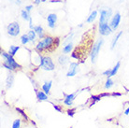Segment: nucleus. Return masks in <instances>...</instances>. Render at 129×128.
<instances>
[{
    "label": "nucleus",
    "instance_id": "nucleus-1",
    "mask_svg": "<svg viewBox=\"0 0 129 128\" xmlns=\"http://www.w3.org/2000/svg\"><path fill=\"white\" fill-rule=\"evenodd\" d=\"M59 44V39L52 38L51 36H45L42 39H39L36 44V51L39 53H42L45 51H52Z\"/></svg>",
    "mask_w": 129,
    "mask_h": 128
},
{
    "label": "nucleus",
    "instance_id": "nucleus-2",
    "mask_svg": "<svg viewBox=\"0 0 129 128\" xmlns=\"http://www.w3.org/2000/svg\"><path fill=\"white\" fill-rule=\"evenodd\" d=\"M0 52H1V56L3 58L2 67H4L6 69L10 71H14L21 67V66L15 61V59L13 58L12 55H10L9 52H6L4 51H1Z\"/></svg>",
    "mask_w": 129,
    "mask_h": 128
},
{
    "label": "nucleus",
    "instance_id": "nucleus-3",
    "mask_svg": "<svg viewBox=\"0 0 129 128\" xmlns=\"http://www.w3.org/2000/svg\"><path fill=\"white\" fill-rule=\"evenodd\" d=\"M39 67L45 71H52L55 69V65L52 62V59L50 56L42 55Z\"/></svg>",
    "mask_w": 129,
    "mask_h": 128
},
{
    "label": "nucleus",
    "instance_id": "nucleus-4",
    "mask_svg": "<svg viewBox=\"0 0 129 128\" xmlns=\"http://www.w3.org/2000/svg\"><path fill=\"white\" fill-rule=\"evenodd\" d=\"M104 43V40L102 39H98L94 45H93V47H92V50H91V53H90V56H91V61L93 64L95 63L96 61L97 57H98V54H99V51H100V49L102 47V45Z\"/></svg>",
    "mask_w": 129,
    "mask_h": 128
},
{
    "label": "nucleus",
    "instance_id": "nucleus-5",
    "mask_svg": "<svg viewBox=\"0 0 129 128\" xmlns=\"http://www.w3.org/2000/svg\"><path fill=\"white\" fill-rule=\"evenodd\" d=\"M7 32L11 37H17L21 32L20 24L17 22H13L11 23H10L7 27Z\"/></svg>",
    "mask_w": 129,
    "mask_h": 128
},
{
    "label": "nucleus",
    "instance_id": "nucleus-6",
    "mask_svg": "<svg viewBox=\"0 0 129 128\" xmlns=\"http://www.w3.org/2000/svg\"><path fill=\"white\" fill-rule=\"evenodd\" d=\"M111 15H112V10H111V9H108V10H100L99 23L109 22V21L110 20Z\"/></svg>",
    "mask_w": 129,
    "mask_h": 128
},
{
    "label": "nucleus",
    "instance_id": "nucleus-7",
    "mask_svg": "<svg viewBox=\"0 0 129 128\" xmlns=\"http://www.w3.org/2000/svg\"><path fill=\"white\" fill-rule=\"evenodd\" d=\"M98 31H99L100 35L102 36H109L112 33V29L110 26L108 22H104V23H99L98 24Z\"/></svg>",
    "mask_w": 129,
    "mask_h": 128
},
{
    "label": "nucleus",
    "instance_id": "nucleus-8",
    "mask_svg": "<svg viewBox=\"0 0 129 128\" xmlns=\"http://www.w3.org/2000/svg\"><path fill=\"white\" fill-rule=\"evenodd\" d=\"M120 22H121V14L119 12H117L115 15H113L112 18L110 19V26L111 27L112 30H116L118 28V26L120 24Z\"/></svg>",
    "mask_w": 129,
    "mask_h": 128
},
{
    "label": "nucleus",
    "instance_id": "nucleus-9",
    "mask_svg": "<svg viewBox=\"0 0 129 128\" xmlns=\"http://www.w3.org/2000/svg\"><path fill=\"white\" fill-rule=\"evenodd\" d=\"M78 72H79V65H78V63H75V62L74 63H70L68 71L67 73V77H74Z\"/></svg>",
    "mask_w": 129,
    "mask_h": 128
},
{
    "label": "nucleus",
    "instance_id": "nucleus-10",
    "mask_svg": "<svg viewBox=\"0 0 129 128\" xmlns=\"http://www.w3.org/2000/svg\"><path fill=\"white\" fill-rule=\"evenodd\" d=\"M56 22H57V15L55 13H50L47 16V22L50 28H54L56 25Z\"/></svg>",
    "mask_w": 129,
    "mask_h": 128
},
{
    "label": "nucleus",
    "instance_id": "nucleus-11",
    "mask_svg": "<svg viewBox=\"0 0 129 128\" xmlns=\"http://www.w3.org/2000/svg\"><path fill=\"white\" fill-rule=\"evenodd\" d=\"M76 95H77V93H70V94H67V95L64 96V105L68 107H71L73 105V102H74V100L76 99Z\"/></svg>",
    "mask_w": 129,
    "mask_h": 128
},
{
    "label": "nucleus",
    "instance_id": "nucleus-12",
    "mask_svg": "<svg viewBox=\"0 0 129 128\" xmlns=\"http://www.w3.org/2000/svg\"><path fill=\"white\" fill-rule=\"evenodd\" d=\"M57 61H58V64L60 66H63L64 67L66 65H68L69 63V57H68L67 54H61L58 56V59H57Z\"/></svg>",
    "mask_w": 129,
    "mask_h": 128
},
{
    "label": "nucleus",
    "instance_id": "nucleus-13",
    "mask_svg": "<svg viewBox=\"0 0 129 128\" xmlns=\"http://www.w3.org/2000/svg\"><path fill=\"white\" fill-rule=\"evenodd\" d=\"M52 80L45 81V82L43 83V85L41 86V90L45 93L49 94V93H50V91H51V89H52Z\"/></svg>",
    "mask_w": 129,
    "mask_h": 128
},
{
    "label": "nucleus",
    "instance_id": "nucleus-14",
    "mask_svg": "<svg viewBox=\"0 0 129 128\" xmlns=\"http://www.w3.org/2000/svg\"><path fill=\"white\" fill-rule=\"evenodd\" d=\"M34 31L36 32V34L38 35V38L39 39H42L44 37H45V34H44V30L42 28V26L40 25H36L34 26V29H33Z\"/></svg>",
    "mask_w": 129,
    "mask_h": 128
},
{
    "label": "nucleus",
    "instance_id": "nucleus-15",
    "mask_svg": "<svg viewBox=\"0 0 129 128\" xmlns=\"http://www.w3.org/2000/svg\"><path fill=\"white\" fill-rule=\"evenodd\" d=\"M36 93H37V98H38V100L40 101V102H41V101L48 100V94L44 93L42 90H37Z\"/></svg>",
    "mask_w": 129,
    "mask_h": 128
},
{
    "label": "nucleus",
    "instance_id": "nucleus-16",
    "mask_svg": "<svg viewBox=\"0 0 129 128\" xmlns=\"http://www.w3.org/2000/svg\"><path fill=\"white\" fill-rule=\"evenodd\" d=\"M13 80H14V76H13L12 73H10L9 75H8L7 80H6V87L8 88V89H10V87L12 86Z\"/></svg>",
    "mask_w": 129,
    "mask_h": 128
},
{
    "label": "nucleus",
    "instance_id": "nucleus-17",
    "mask_svg": "<svg viewBox=\"0 0 129 128\" xmlns=\"http://www.w3.org/2000/svg\"><path fill=\"white\" fill-rule=\"evenodd\" d=\"M72 49H73V43L72 42L68 43L67 45H64V47H63V53L64 54H68V53H69L72 51Z\"/></svg>",
    "mask_w": 129,
    "mask_h": 128
},
{
    "label": "nucleus",
    "instance_id": "nucleus-18",
    "mask_svg": "<svg viewBox=\"0 0 129 128\" xmlns=\"http://www.w3.org/2000/svg\"><path fill=\"white\" fill-rule=\"evenodd\" d=\"M27 36H28V38H29L30 42H32V43H34V42L36 41L37 38H38V35L36 34V32L34 31V30H30V31H28Z\"/></svg>",
    "mask_w": 129,
    "mask_h": 128
},
{
    "label": "nucleus",
    "instance_id": "nucleus-19",
    "mask_svg": "<svg viewBox=\"0 0 129 128\" xmlns=\"http://www.w3.org/2000/svg\"><path fill=\"white\" fill-rule=\"evenodd\" d=\"M120 67H121V62L118 61L117 62V64L114 66V67L111 68V73H110V77L109 78H111V77H113V76H115V75L117 74V72H118V70H119Z\"/></svg>",
    "mask_w": 129,
    "mask_h": 128
},
{
    "label": "nucleus",
    "instance_id": "nucleus-20",
    "mask_svg": "<svg viewBox=\"0 0 129 128\" xmlns=\"http://www.w3.org/2000/svg\"><path fill=\"white\" fill-rule=\"evenodd\" d=\"M96 17H97V11H96V10H94V11H92L90 15L88 16L87 21H86V22H87L88 23H91V22H94V20L96 19Z\"/></svg>",
    "mask_w": 129,
    "mask_h": 128
},
{
    "label": "nucleus",
    "instance_id": "nucleus-21",
    "mask_svg": "<svg viewBox=\"0 0 129 128\" xmlns=\"http://www.w3.org/2000/svg\"><path fill=\"white\" fill-rule=\"evenodd\" d=\"M19 50H20V46H14V45H12V46H10V47L9 53H10V55H12V56H14V55L18 52Z\"/></svg>",
    "mask_w": 129,
    "mask_h": 128
},
{
    "label": "nucleus",
    "instance_id": "nucleus-22",
    "mask_svg": "<svg viewBox=\"0 0 129 128\" xmlns=\"http://www.w3.org/2000/svg\"><path fill=\"white\" fill-rule=\"evenodd\" d=\"M122 34H123V31H121V32H119L118 34L116 35V37L113 39V40H112V42H111V50H113L114 49V47L116 46V44H117V42H118V40H119V39L121 38V36H122Z\"/></svg>",
    "mask_w": 129,
    "mask_h": 128
},
{
    "label": "nucleus",
    "instance_id": "nucleus-23",
    "mask_svg": "<svg viewBox=\"0 0 129 128\" xmlns=\"http://www.w3.org/2000/svg\"><path fill=\"white\" fill-rule=\"evenodd\" d=\"M21 16H22V18L23 20H25V21H29L30 18H31L29 12H27L25 10H22V11H21Z\"/></svg>",
    "mask_w": 129,
    "mask_h": 128
},
{
    "label": "nucleus",
    "instance_id": "nucleus-24",
    "mask_svg": "<svg viewBox=\"0 0 129 128\" xmlns=\"http://www.w3.org/2000/svg\"><path fill=\"white\" fill-rule=\"evenodd\" d=\"M113 85H114V81H113L110 78H108V80H107L106 82H105V88H106V89H110Z\"/></svg>",
    "mask_w": 129,
    "mask_h": 128
},
{
    "label": "nucleus",
    "instance_id": "nucleus-25",
    "mask_svg": "<svg viewBox=\"0 0 129 128\" xmlns=\"http://www.w3.org/2000/svg\"><path fill=\"white\" fill-rule=\"evenodd\" d=\"M30 40H29V38H28V36L27 34H24L21 37V43L23 45H26L27 43H29Z\"/></svg>",
    "mask_w": 129,
    "mask_h": 128
},
{
    "label": "nucleus",
    "instance_id": "nucleus-26",
    "mask_svg": "<svg viewBox=\"0 0 129 128\" xmlns=\"http://www.w3.org/2000/svg\"><path fill=\"white\" fill-rule=\"evenodd\" d=\"M11 128H21V120L17 119L15 121H13Z\"/></svg>",
    "mask_w": 129,
    "mask_h": 128
},
{
    "label": "nucleus",
    "instance_id": "nucleus-27",
    "mask_svg": "<svg viewBox=\"0 0 129 128\" xmlns=\"http://www.w3.org/2000/svg\"><path fill=\"white\" fill-rule=\"evenodd\" d=\"M110 73H111V69H108V70H105L103 72V76H107V77L109 78L110 77Z\"/></svg>",
    "mask_w": 129,
    "mask_h": 128
},
{
    "label": "nucleus",
    "instance_id": "nucleus-28",
    "mask_svg": "<svg viewBox=\"0 0 129 128\" xmlns=\"http://www.w3.org/2000/svg\"><path fill=\"white\" fill-rule=\"evenodd\" d=\"M33 10V5H29V6H26L25 7V10L27 11V12H29Z\"/></svg>",
    "mask_w": 129,
    "mask_h": 128
},
{
    "label": "nucleus",
    "instance_id": "nucleus-29",
    "mask_svg": "<svg viewBox=\"0 0 129 128\" xmlns=\"http://www.w3.org/2000/svg\"><path fill=\"white\" fill-rule=\"evenodd\" d=\"M53 107H54V109H56V110H58V111H60V112L62 111V109H60V108H59L58 105H53Z\"/></svg>",
    "mask_w": 129,
    "mask_h": 128
},
{
    "label": "nucleus",
    "instance_id": "nucleus-30",
    "mask_svg": "<svg viewBox=\"0 0 129 128\" xmlns=\"http://www.w3.org/2000/svg\"><path fill=\"white\" fill-rule=\"evenodd\" d=\"M124 114H125V115H129V107L124 110Z\"/></svg>",
    "mask_w": 129,
    "mask_h": 128
},
{
    "label": "nucleus",
    "instance_id": "nucleus-31",
    "mask_svg": "<svg viewBox=\"0 0 129 128\" xmlns=\"http://www.w3.org/2000/svg\"><path fill=\"white\" fill-rule=\"evenodd\" d=\"M16 4L17 5H20L21 4V0H16Z\"/></svg>",
    "mask_w": 129,
    "mask_h": 128
}]
</instances>
